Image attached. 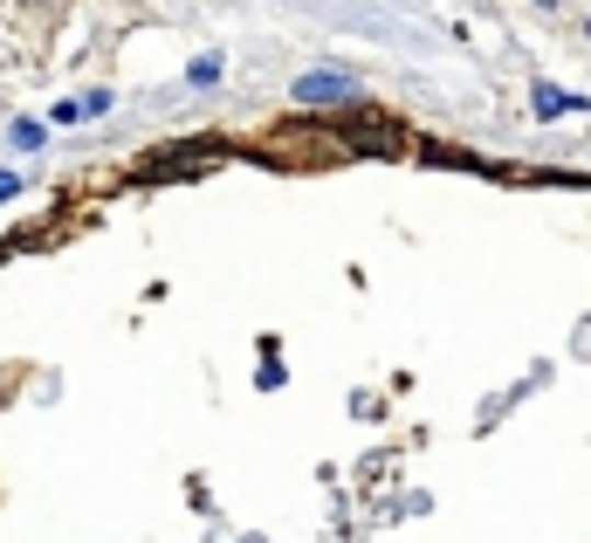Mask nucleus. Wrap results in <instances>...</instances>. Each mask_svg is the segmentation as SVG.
<instances>
[{"mask_svg":"<svg viewBox=\"0 0 591 543\" xmlns=\"http://www.w3.org/2000/svg\"><path fill=\"white\" fill-rule=\"evenodd\" d=\"M104 111H111V97H62V103H56L62 124H76V117H104Z\"/></svg>","mask_w":591,"mask_h":543,"instance_id":"f03ea898","label":"nucleus"},{"mask_svg":"<svg viewBox=\"0 0 591 543\" xmlns=\"http://www.w3.org/2000/svg\"><path fill=\"white\" fill-rule=\"evenodd\" d=\"M42 145V124H29V117H14V151H35Z\"/></svg>","mask_w":591,"mask_h":543,"instance_id":"20e7f679","label":"nucleus"},{"mask_svg":"<svg viewBox=\"0 0 591 543\" xmlns=\"http://www.w3.org/2000/svg\"><path fill=\"white\" fill-rule=\"evenodd\" d=\"M571 90H557V83H536V117H564V111H571Z\"/></svg>","mask_w":591,"mask_h":543,"instance_id":"7ed1b4c3","label":"nucleus"},{"mask_svg":"<svg viewBox=\"0 0 591 543\" xmlns=\"http://www.w3.org/2000/svg\"><path fill=\"white\" fill-rule=\"evenodd\" d=\"M357 83L344 69H310V76H296V103H351Z\"/></svg>","mask_w":591,"mask_h":543,"instance_id":"f257e3e1","label":"nucleus"}]
</instances>
